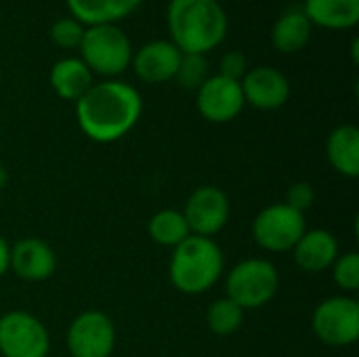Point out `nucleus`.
<instances>
[{
    "label": "nucleus",
    "instance_id": "a878e982",
    "mask_svg": "<svg viewBox=\"0 0 359 357\" xmlns=\"http://www.w3.org/2000/svg\"><path fill=\"white\" fill-rule=\"evenodd\" d=\"M313 202H316V191H313V187H311L309 183L301 181V183L290 185L284 204H288V206L294 208L297 213L305 215V210H309V208L313 206Z\"/></svg>",
    "mask_w": 359,
    "mask_h": 357
},
{
    "label": "nucleus",
    "instance_id": "6e6552de",
    "mask_svg": "<svg viewBox=\"0 0 359 357\" xmlns=\"http://www.w3.org/2000/svg\"><path fill=\"white\" fill-rule=\"evenodd\" d=\"M48 347V332L32 314L8 311L0 318V353L4 357H46Z\"/></svg>",
    "mask_w": 359,
    "mask_h": 357
},
{
    "label": "nucleus",
    "instance_id": "f257e3e1",
    "mask_svg": "<svg viewBox=\"0 0 359 357\" xmlns=\"http://www.w3.org/2000/svg\"><path fill=\"white\" fill-rule=\"evenodd\" d=\"M143 101L135 86L120 80L93 84L78 101L76 116L82 133L97 143L122 139L141 118Z\"/></svg>",
    "mask_w": 359,
    "mask_h": 357
},
{
    "label": "nucleus",
    "instance_id": "f8f14e48",
    "mask_svg": "<svg viewBox=\"0 0 359 357\" xmlns=\"http://www.w3.org/2000/svg\"><path fill=\"white\" fill-rule=\"evenodd\" d=\"M240 86H242L244 101L265 112L282 107L290 97L288 78L280 69L269 65H261L246 72V76L240 80Z\"/></svg>",
    "mask_w": 359,
    "mask_h": 357
},
{
    "label": "nucleus",
    "instance_id": "2eb2a0df",
    "mask_svg": "<svg viewBox=\"0 0 359 357\" xmlns=\"http://www.w3.org/2000/svg\"><path fill=\"white\" fill-rule=\"evenodd\" d=\"M292 250H294V261L303 271L320 274L332 267V263L337 261L339 242L326 229H311L303 234V238L297 242Z\"/></svg>",
    "mask_w": 359,
    "mask_h": 357
},
{
    "label": "nucleus",
    "instance_id": "20e7f679",
    "mask_svg": "<svg viewBox=\"0 0 359 357\" xmlns=\"http://www.w3.org/2000/svg\"><path fill=\"white\" fill-rule=\"evenodd\" d=\"M78 48L86 67L101 76L122 74L133 59V46L128 36L111 23L88 25Z\"/></svg>",
    "mask_w": 359,
    "mask_h": 357
},
{
    "label": "nucleus",
    "instance_id": "ddd939ff",
    "mask_svg": "<svg viewBox=\"0 0 359 357\" xmlns=\"http://www.w3.org/2000/svg\"><path fill=\"white\" fill-rule=\"evenodd\" d=\"M181 57L183 53L170 40H151L133 55L130 63L143 82L160 84L175 78Z\"/></svg>",
    "mask_w": 359,
    "mask_h": 357
},
{
    "label": "nucleus",
    "instance_id": "cd10ccee",
    "mask_svg": "<svg viewBox=\"0 0 359 357\" xmlns=\"http://www.w3.org/2000/svg\"><path fill=\"white\" fill-rule=\"evenodd\" d=\"M11 267V246L6 244V240L0 236V276Z\"/></svg>",
    "mask_w": 359,
    "mask_h": 357
},
{
    "label": "nucleus",
    "instance_id": "c85d7f7f",
    "mask_svg": "<svg viewBox=\"0 0 359 357\" xmlns=\"http://www.w3.org/2000/svg\"><path fill=\"white\" fill-rule=\"evenodd\" d=\"M6 181H8V175H6V170H4V166H0V189L6 185Z\"/></svg>",
    "mask_w": 359,
    "mask_h": 357
},
{
    "label": "nucleus",
    "instance_id": "f3484780",
    "mask_svg": "<svg viewBox=\"0 0 359 357\" xmlns=\"http://www.w3.org/2000/svg\"><path fill=\"white\" fill-rule=\"evenodd\" d=\"M143 0H65L74 19L82 25L116 23L128 17Z\"/></svg>",
    "mask_w": 359,
    "mask_h": 357
},
{
    "label": "nucleus",
    "instance_id": "b1692460",
    "mask_svg": "<svg viewBox=\"0 0 359 357\" xmlns=\"http://www.w3.org/2000/svg\"><path fill=\"white\" fill-rule=\"evenodd\" d=\"M332 276L334 282L349 292H355L359 288V255L358 252H347L343 257H337L332 263Z\"/></svg>",
    "mask_w": 359,
    "mask_h": 357
},
{
    "label": "nucleus",
    "instance_id": "a211bd4d",
    "mask_svg": "<svg viewBox=\"0 0 359 357\" xmlns=\"http://www.w3.org/2000/svg\"><path fill=\"white\" fill-rule=\"evenodd\" d=\"M93 84V72L82 59L65 57L50 69V86L65 101H78Z\"/></svg>",
    "mask_w": 359,
    "mask_h": 357
},
{
    "label": "nucleus",
    "instance_id": "c756f323",
    "mask_svg": "<svg viewBox=\"0 0 359 357\" xmlns=\"http://www.w3.org/2000/svg\"><path fill=\"white\" fill-rule=\"evenodd\" d=\"M358 46H359V40L355 38V40H353V63H358Z\"/></svg>",
    "mask_w": 359,
    "mask_h": 357
},
{
    "label": "nucleus",
    "instance_id": "393cba45",
    "mask_svg": "<svg viewBox=\"0 0 359 357\" xmlns=\"http://www.w3.org/2000/svg\"><path fill=\"white\" fill-rule=\"evenodd\" d=\"M84 25L80 21H76L74 17L67 19H59L53 23L50 27V40L61 46V48H78L84 36Z\"/></svg>",
    "mask_w": 359,
    "mask_h": 357
},
{
    "label": "nucleus",
    "instance_id": "39448f33",
    "mask_svg": "<svg viewBox=\"0 0 359 357\" xmlns=\"http://www.w3.org/2000/svg\"><path fill=\"white\" fill-rule=\"evenodd\" d=\"M280 286V276L273 263L265 259H246L227 276V299L242 311L267 305Z\"/></svg>",
    "mask_w": 359,
    "mask_h": 357
},
{
    "label": "nucleus",
    "instance_id": "aec40b11",
    "mask_svg": "<svg viewBox=\"0 0 359 357\" xmlns=\"http://www.w3.org/2000/svg\"><path fill=\"white\" fill-rule=\"evenodd\" d=\"M311 21L303 13L301 6L288 8L280 15V19L271 27V44L280 53H297L305 48L311 38Z\"/></svg>",
    "mask_w": 359,
    "mask_h": 357
},
{
    "label": "nucleus",
    "instance_id": "5701e85b",
    "mask_svg": "<svg viewBox=\"0 0 359 357\" xmlns=\"http://www.w3.org/2000/svg\"><path fill=\"white\" fill-rule=\"evenodd\" d=\"M175 78L183 88L198 90L208 78V63L204 55H183Z\"/></svg>",
    "mask_w": 359,
    "mask_h": 357
},
{
    "label": "nucleus",
    "instance_id": "bb28decb",
    "mask_svg": "<svg viewBox=\"0 0 359 357\" xmlns=\"http://www.w3.org/2000/svg\"><path fill=\"white\" fill-rule=\"evenodd\" d=\"M219 74L229 78V80H242L246 76V57L240 53V50H229L221 57V63H219Z\"/></svg>",
    "mask_w": 359,
    "mask_h": 357
},
{
    "label": "nucleus",
    "instance_id": "9b49d317",
    "mask_svg": "<svg viewBox=\"0 0 359 357\" xmlns=\"http://www.w3.org/2000/svg\"><path fill=\"white\" fill-rule=\"evenodd\" d=\"M196 105L204 120L223 124V122H231L242 112L246 101L238 80H229L217 74V76H208L206 82L198 88Z\"/></svg>",
    "mask_w": 359,
    "mask_h": 357
},
{
    "label": "nucleus",
    "instance_id": "dca6fc26",
    "mask_svg": "<svg viewBox=\"0 0 359 357\" xmlns=\"http://www.w3.org/2000/svg\"><path fill=\"white\" fill-rule=\"evenodd\" d=\"M301 8L311 25L328 29H351L359 21V0H305Z\"/></svg>",
    "mask_w": 359,
    "mask_h": 357
},
{
    "label": "nucleus",
    "instance_id": "1a4fd4ad",
    "mask_svg": "<svg viewBox=\"0 0 359 357\" xmlns=\"http://www.w3.org/2000/svg\"><path fill=\"white\" fill-rule=\"evenodd\" d=\"M116 328L103 311L80 314L67 330V349L74 357H109Z\"/></svg>",
    "mask_w": 359,
    "mask_h": 357
},
{
    "label": "nucleus",
    "instance_id": "4be33fe9",
    "mask_svg": "<svg viewBox=\"0 0 359 357\" xmlns=\"http://www.w3.org/2000/svg\"><path fill=\"white\" fill-rule=\"evenodd\" d=\"M242 320H244V311L231 299H219V301H215L208 307V314H206L208 328L215 335H219V337L233 335L242 326Z\"/></svg>",
    "mask_w": 359,
    "mask_h": 357
},
{
    "label": "nucleus",
    "instance_id": "9d476101",
    "mask_svg": "<svg viewBox=\"0 0 359 357\" xmlns=\"http://www.w3.org/2000/svg\"><path fill=\"white\" fill-rule=\"evenodd\" d=\"M183 217L187 221L191 236L210 238L219 234L229 219V198L223 189L215 185L198 187L189 196Z\"/></svg>",
    "mask_w": 359,
    "mask_h": 357
},
{
    "label": "nucleus",
    "instance_id": "423d86ee",
    "mask_svg": "<svg viewBox=\"0 0 359 357\" xmlns=\"http://www.w3.org/2000/svg\"><path fill=\"white\" fill-rule=\"evenodd\" d=\"M305 231H307L305 215L297 213L284 202L263 208L252 223L255 242L271 252L292 250Z\"/></svg>",
    "mask_w": 359,
    "mask_h": 357
},
{
    "label": "nucleus",
    "instance_id": "6ab92c4d",
    "mask_svg": "<svg viewBox=\"0 0 359 357\" xmlns=\"http://www.w3.org/2000/svg\"><path fill=\"white\" fill-rule=\"evenodd\" d=\"M328 160L337 173L343 177H359V128L353 124H343L328 137Z\"/></svg>",
    "mask_w": 359,
    "mask_h": 357
},
{
    "label": "nucleus",
    "instance_id": "7ed1b4c3",
    "mask_svg": "<svg viewBox=\"0 0 359 357\" xmlns=\"http://www.w3.org/2000/svg\"><path fill=\"white\" fill-rule=\"evenodd\" d=\"M223 274V252L212 238L189 236L170 259V282L183 295H202Z\"/></svg>",
    "mask_w": 359,
    "mask_h": 357
},
{
    "label": "nucleus",
    "instance_id": "f03ea898",
    "mask_svg": "<svg viewBox=\"0 0 359 357\" xmlns=\"http://www.w3.org/2000/svg\"><path fill=\"white\" fill-rule=\"evenodd\" d=\"M166 23L170 42L183 55H204L227 36V13L219 0H170Z\"/></svg>",
    "mask_w": 359,
    "mask_h": 357
},
{
    "label": "nucleus",
    "instance_id": "412c9836",
    "mask_svg": "<svg viewBox=\"0 0 359 357\" xmlns=\"http://www.w3.org/2000/svg\"><path fill=\"white\" fill-rule=\"evenodd\" d=\"M149 236L160 246H179L185 238H189V227L183 213L177 210H160L149 219Z\"/></svg>",
    "mask_w": 359,
    "mask_h": 357
},
{
    "label": "nucleus",
    "instance_id": "4468645a",
    "mask_svg": "<svg viewBox=\"0 0 359 357\" xmlns=\"http://www.w3.org/2000/svg\"><path fill=\"white\" fill-rule=\"evenodd\" d=\"M57 267V259L53 248L38 240V238H25L19 240L15 246H11V267L21 280L27 282H42L53 276Z\"/></svg>",
    "mask_w": 359,
    "mask_h": 357
},
{
    "label": "nucleus",
    "instance_id": "0eeeda50",
    "mask_svg": "<svg viewBox=\"0 0 359 357\" xmlns=\"http://www.w3.org/2000/svg\"><path fill=\"white\" fill-rule=\"evenodd\" d=\"M318 339L332 347H347L359 339V305L349 297H330L313 311Z\"/></svg>",
    "mask_w": 359,
    "mask_h": 357
}]
</instances>
